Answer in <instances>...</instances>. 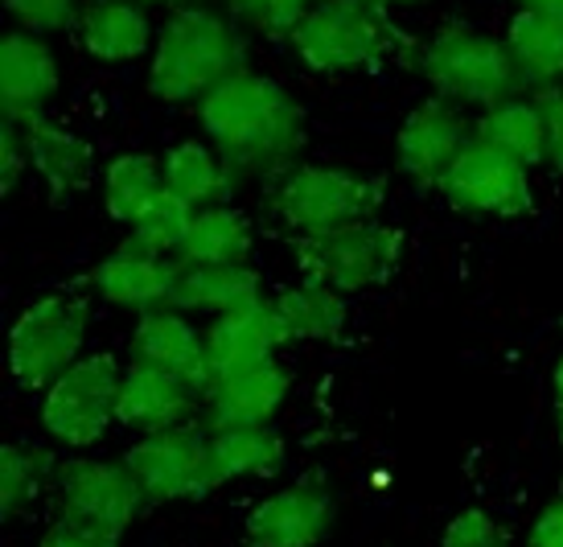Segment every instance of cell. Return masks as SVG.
<instances>
[{"mask_svg":"<svg viewBox=\"0 0 563 547\" xmlns=\"http://www.w3.org/2000/svg\"><path fill=\"white\" fill-rule=\"evenodd\" d=\"M206 141L235 173H288L305 149V108L276 78L239 70L198 103Z\"/></svg>","mask_w":563,"mask_h":547,"instance_id":"obj_1","label":"cell"},{"mask_svg":"<svg viewBox=\"0 0 563 547\" xmlns=\"http://www.w3.org/2000/svg\"><path fill=\"white\" fill-rule=\"evenodd\" d=\"M247 58V42L227 13L210 4H181L161 25L148 91L165 103H202L206 95L235 78Z\"/></svg>","mask_w":563,"mask_h":547,"instance_id":"obj_2","label":"cell"},{"mask_svg":"<svg viewBox=\"0 0 563 547\" xmlns=\"http://www.w3.org/2000/svg\"><path fill=\"white\" fill-rule=\"evenodd\" d=\"M383 203L387 182L345 165H292L272 189V215L292 231V239L375 219Z\"/></svg>","mask_w":563,"mask_h":547,"instance_id":"obj_3","label":"cell"},{"mask_svg":"<svg viewBox=\"0 0 563 547\" xmlns=\"http://www.w3.org/2000/svg\"><path fill=\"white\" fill-rule=\"evenodd\" d=\"M420 75L437 95L453 103H473V108H494L501 99H515L522 87V75L515 66L510 46L482 33L473 25H444L420 46Z\"/></svg>","mask_w":563,"mask_h":547,"instance_id":"obj_4","label":"cell"},{"mask_svg":"<svg viewBox=\"0 0 563 547\" xmlns=\"http://www.w3.org/2000/svg\"><path fill=\"white\" fill-rule=\"evenodd\" d=\"M91 300L79 288H54L30 300L9 329V375L16 387L49 391L82 359Z\"/></svg>","mask_w":563,"mask_h":547,"instance_id":"obj_5","label":"cell"},{"mask_svg":"<svg viewBox=\"0 0 563 547\" xmlns=\"http://www.w3.org/2000/svg\"><path fill=\"white\" fill-rule=\"evenodd\" d=\"M288 42L309 70L345 75L395 46V21L383 0H317Z\"/></svg>","mask_w":563,"mask_h":547,"instance_id":"obj_6","label":"cell"},{"mask_svg":"<svg viewBox=\"0 0 563 547\" xmlns=\"http://www.w3.org/2000/svg\"><path fill=\"white\" fill-rule=\"evenodd\" d=\"M292 255L305 281L338 293H366L395 276L404 260V231L391 222L366 219L342 231L300 234L292 239Z\"/></svg>","mask_w":563,"mask_h":547,"instance_id":"obj_7","label":"cell"},{"mask_svg":"<svg viewBox=\"0 0 563 547\" xmlns=\"http://www.w3.org/2000/svg\"><path fill=\"white\" fill-rule=\"evenodd\" d=\"M124 367L111 350L82 354L42 400V428L66 449H91L108 437L120 407Z\"/></svg>","mask_w":563,"mask_h":547,"instance_id":"obj_8","label":"cell"},{"mask_svg":"<svg viewBox=\"0 0 563 547\" xmlns=\"http://www.w3.org/2000/svg\"><path fill=\"white\" fill-rule=\"evenodd\" d=\"M49 482H54L63 518H75L111 539H124V532L148 502L136 473L124 461H103V457H66Z\"/></svg>","mask_w":563,"mask_h":547,"instance_id":"obj_9","label":"cell"},{"mask_svg":"<svg viewBox=\"0 0 563 547\" xmlns=\"http://www.w3.org/2000/svg\"><path fill=\"white\" fill-rule=\"evenodd\" d=\"M124 466L136 473L148 502H189L219 490L210 473V424L202 420L132 440L124 449Z\"/></svg>","mask_w":563,"mask_h":547,"instance_id":"obj_10","label":"cell"},{"mask_svg":"<svg viewBox=\"0 0 563 547\" xmlns=\"http://www.w3.org/2000/svg\"><path fill=\"white\" fill-rule=\"evenodd\" d=\"M440 194L461 215H485V219H518L534 206L531 169L477 136L453 161V169L444 173Z\"/></svg>","mask_w":563,"mask_h":547,"instance_id":"obj_11","label":"cell"},{"mask_svg":"<svg viewBox=\"0 0 563 547\" xmlns=\"http://www.w3.org/2000/svg\"><path fill=\"white\" fill-rule=\"evenodd\" d=\"M473 136H477V132L470 128L461 103L444 99V95H432V99H423V103H416V108L407 111L404 128H399V136H395L399 169H404V177H411L416 186L440 189L444 173L453 169L456 156L470 149Z\"/></svg>","mask_w":563,"mask_h":547,"instance_id":"obj_12","label":"cell"},{"mask_svg":"<svg viewBox=\"0 0 563 547\" xmlns=\"http://www.w3.org/2000/svg\"><path fill=\"white\" fill-rule=\"evenodd\" d=\"M333 494L321 478H300L260 499L243 518L247 547H317L333 532Z\"/></svg>","mask_w":563,"mask_h":547,"instance_id":"obj_13","label":"cell"},{"mask_svg":"<svg viewBox=\"0 0 563 547\" xmlns=\"http://www.w3.org/2000/svg\"><path fill=\"white\" fill-rule=\"evenodd\" d=\"M63 87V66L46 37L9 30L0 37V116L13 124H30L46 116V103Z\"/></svg>","mask_w":563,"mask_h":547,"instance_id":"obj_14","label":"cell"},{"mask_svg":"<svg viewBox=\"0 0 563 547\" xmlns=\"http://www.w3.org/2000/svg\"><path fill=\"white\" fill-rule=\"evenodd\" d=\"M128 362H141V367H157L169 375L186 379L194 387H210V350H206V333L189 321L181 309L161 305L148 309L136 321L132 338H128Z\"/></svg>","mask_w":563,"mask_h":547,"instance_id":"obj_15","label":"cell"},{"mask_svg":"<svg viewBox=\"0 0 563 547\" xmlns=\"http://www.w3.org/2000/svg\"><path fill=\"white\" fill-rule=\"evenodd\" d=\"M206 404V391L186 383V379L157 371V367H141L128 362L124 383H120V407H115V424H124L132 433H165L177 424H189Z\"/></svg>","mask_w":563,"mask_h":547,"instance_id":"obj_16","label":"cell"},{"mask_svg":"<svg viewBox=\"0 0 563 547\" xmlns=\"http://www.w3.org/2000/svg\"><path fill=\"white\" fill-rule=\"evenodd\" d=\"M177 260L144 251L141 243L128 239L124 248L103 255L99 264L87 272V288L108 305H124V309H161L169 305L173 284H177Z\"/></svg>","mask_w":563,"mask_h":547,"instance_id":"obj_17","label":"cell"},{"mask_svg":"<svg viewBox=\"0 0 563 547\" xmlns=\"http://www.w3.org/2000/svg\"><path fill=\"white\" fill-rule=\"evenodd\" d=\"M288 342L280 329V317H276V305L272 300H251L243 309H231L214 317L210 329H206V350H210V375H235V371H247V367H260V362H272L276 350Z\"/></svg>","mask_w":563,"mask_h":547,"instance_id":"obj_18","label":"cell"},{"mask_svg":"<svg viewBox=\"0 0 563 547\" xmlns=\"http://www.w3.org/2000/svg\"><path fill=\"white\" fill-rule=\"evenodd\" d=\"M292 391V375L284 362H260L235 375H222L206 387V424L231 428V424H272Z\"/></svg>","mask_w":563,"mask_h":547,"instance_id":"obj_19","label":"cell"},{"mask_svg":"<svg viewBox=\"0 0 563 547\" xmlns=\"http://www.w3.org/2000/svg\"><path fill=\"white\" fill-rule=\"evenodd\" d=\"M181 264V260H177ZM264 297V281L251 264H181L169 305L181 313H222L243 309Z\"/></svg>","mask_w":563,"mask_h":547,"instance_id":"obj_20","label":"cell"},{"mask_svg":"<svg viewBox=\"0 0 563 547\" xmlns=\"http://www.w3.org/2000/svg\"><path fill=\"white\" fill-rule=\"evenodd\" d=\"M25 144H30V165L37 177L54 189V198L82 194L95 182V149L82 141L79 132L54 124L46 116H37L25 124Z\"/></svg>","mask_w":563,"mask_h":547,"instance_id":"obj_21","label":"cell"},{"mask_svg":"<svg viewBox=\"0 0 563 547\" xmlns=\"http://www.w3.org/2000/svg\"><path fill=\"white\" fill-rule=\"evenodd\" d=\"M79 37L82 50L99 63H136L153 46V25L136 0H87Z\"/></svg>","mask_w":563,"mask_h":547,"instance_id":"obj_22","label":"cell"},{"mask_svg":"<svg viewBox=\"0 0 563 547\" xmlns=\"http://www.w3.org/2000/svg\"><path fill=\"white\" fill-rule=\"evenodd\" d=\"M165 165V189L177 194L194 210L227 206L235 194V169L222 161V153L210 141H181L161 156Z\"/></svg>","mask_w":563,"mask_h":547,"instance_id":"obj_23","label":"cell"},{"mask_svg":"<svg viewBox=\"0 0 563 547\" xmlns=\"http://www.w3.org/2000/svg\"><path fill=\"white\" fill-rule=\"evenodd\" d=\"M284 437L276 424H231L210 428V473L214 485L239 478H272L284 466Z\"/></svg>","mask_w":563,"mask_h":547,"instance_id":"obj_24","label":"cell"},{"mask_svg":"<svg viewBox=\"0 0 563 547\" xmlns=\"http://www.w3.org/2000/svg\"><path fill=\"white\" fill-rule=\"evenodd\" d=\"M506 46L515 54L522 83L560 87L563 83V13L522 9L506 30Z\"/></svg>","mask_w":563,"mask_h":547,"instance_id":"obj_25","label":"cell"},{"mask_svg":"<svg viewBox=\"0 0 563 547\" xmlns=\"http://www.w3.org/2000/svg\"><path fill=\"white\" fill-rule=\"evenodd\" d=\"M477 141L494 144L498 153L515 156L518 165H548V116L539 108V99H501L494 108H485L477 120Z\"/></svg>","mask_w":563,"mask_h":547,"instance_id":"obj_26","label":"cell"},{"mask_svg":"<svg viewBox=\"0 0 563 547\" xmlns=\"http://www.w3.org/2000/svg\"><path fill=\"white\" fill-rule=\"evenodd\" d=\"M165 198V165L148 153H124L103 169V206L120 227L136 222Z\"/></svg>","mask_w":563,"mask_h":547,"instance_id":"obj_27","label":"cell"},{"mask_svg":"<svg viewBox=\"0 0 563 547\" xmlns=\"http://www.w3.org/2000/svg\"><path fill=\"white\" fill-rule=\"evenodd\" d=\"M272 305H276V317H280V329L288 342H333L345 329V317H350L345 293L313 281L284 288Z\"/></svg>","mask_w":563,"mask_h":547,"instance_id":"obj_28","label":"cell"},{"mask_svg":"<svg viewBox=\"0 0 563 547\" xmlns=\"http://www.w3.org/2000/svg\"><path fill=\"white\" fill-rule=\"evenodd\" d=\"M251 243H255V234H251L243 210H235L231 203L206 206L189 222V234L177 251V260L181 264H247Z\"/></svg>","mask_w":563,"mask_h":547,"instance_id":"obj_29","label":"cell"},{"mask_svg":"<svg viewBox=\"0 0 563 547\" xmlns=\"http://www.w3.org/2000/svg\"><path fill=\"white\" fill-rule=\"evenodd\" d=\"M54 461H49L42 449L33 445H0V515L4 518H21L30 511L46 478H54Z\"/></svg>","mask_w":563,"mask_h":547,"instance_id":"obj_30","label":"cell"},{"mask_svg":"<svg viewBox=\"0 0 563 547\" xmlns=\"http://www.w3.org/2000/svg\"><path fill=\"white\" fill-rule=\"evenodd\" d=\"M194 215H198L194 206L181 203L177 194L165 189V198L132 227V243H141L144 251H157V255H173V260H177V251H181V243H186Z\"/></svg>","mask_w":563,"mask_h":547,"instance_id":"obj_31","label":"cell"},{"mask_svg":"<svg viewBox=\"0 0 563 547\" xmlns=\"http://www.w3.org/2000/svg\"><path fill=\"white\" fill-rule=\"evenodd\" d=\"M235 21H243L247 30L267 33V37H292L305 13L313 9V0H227Z\"/></svg>","mask_w":563,"mask_h":547,"instance_id":"obj_32","label":"cell"},{"mask_svg":"<svg viewBox=\"0 0 563 547\" xmlns=\"http://www.w3.org/2000/svg\"><path fill=\"white\" fill-rule=\"evenodd\" d=\"M4 9L16 21V30L37 37L63 33L79 21V0H4Z\"/></svg>","mask_w":563,"mask_h":547,"instance_id":"obj_33","label":"cell"},{"mask_svg":"<svg viewBox=\"0 0 563 547\" xmlns=\"http://www.w3.org/2000/svg\"><path fill=\"white\" fill-rule=\"evenodd\" d=\"M440 547H506V532L498 527V518L482 511V506H465L456 511L444 532H440Z\"/></svg>","mask_w":563,"mask_h":547,"instance_id":"obj_34","label":"cell"},{"mask_svg":"<svg viewBox=\"0 0 563 547\" xmlns=\"http://www.w3.org/2000/svg\"><path fill=\"white\" fill-rule=\"evenodd\" d=\"M30 165V144H25V124L4 120L0 124V189L13 194L21 182V169Z\"/></svg>","mask_w":563,"mask_h":547,"instance_id":"obj_35","label":"cell"},{"mask_svg":"<svg viewBox=\"0 0 563 547\" xmlns=\"http://www.w3.org/2000/svg\"><path fill=\"white\" fill-rule=\"evenodd\" d=\"M37 547H120V539L95 532V527H82L75 518H58V523L46 527V535L37 539Z\"/></svg>","mask_w":563,"mask_h":547,"instance_id":"obj_36","label":"cell"},{"mask_svg":"<svg viewBox=\"0 0 563 547\" xmlns=\"http://www.w3.org/2000/svg\"><path fill=\"white\" fill-rule=\"evenodd\" d=\"M539 108L548 116V165L563 173V83L539 95Z\"/></svg>","mask_w":563,"mask_h":547,"instance_id":"obj_37","label":"cell"},{"mask_svg":"<svg viewBox=\"0 0 563 547\" xmlns=\"http://www.w3.org/2000/svg\"><path fill=\"white\" fill-rule=\"evenodd\" d=\"M527 547H563V499L548 502L534 515L531 532H527Z\"/></svg>","mask_w":563,"mask_h":547,"instance_id":"obj_38","label":"cell"},{"mask_svg":"<svg viewBox=\"0 0 563 547\" xmlns=\"http://www.w3.org/2000/svg\"><path fill=\"white\" fill-rule=\"evenodd\" d=\"M551 424H555V440L563 449V350L551 367Z\"/></svg>","mask_w":563,"mask_h":547,"instance_id":"obj_39","label":"cell"},{"mask_svg":"<svg viewBox=\"0 0 563 547\" xmlns=\"http://www.w3.org/2000/svg\"><path fill=\"white\" fill-rule=\"evenodd\" d=\"M522 9H548V13H563V0H522Z\"/></svg>","mask_w":563,"mask_h":547,"instance_id":"obj_40","label":"cell"},{"mask_svg":"<svg viewBox=\"0 0 563 547\" xmlns=\"http://www.w3.org/2000/svg\"><path fill=\"white\" fill-rule=\"evenodd\" d=\"M136 4H177L181 9V0H136Z\"/></svg>","mask_w":563,"mask_h":547,"instance_id":"obj_41","label":"cell"},{"mask_svg":"<svg viewBox=\"0 0 563 547\" xmlns=\"http://www.w3.org/2000/svg\"><path fill=\"white\" fill-rule=\"evenodd\" d=\"M383 4H411V0H383Z\"/></svg>","mask_w":563,"mask_h":547,"instance_id":"obj_42","label":"cell"}]
</instances>
